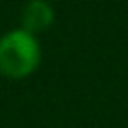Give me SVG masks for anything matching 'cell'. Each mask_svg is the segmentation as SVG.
Returning a JSON list of instances; mask_svg holds the SVG:
<instances>
[{
  "label": "cell",
  "instance_id": "obj_1",
  "mask_svg": "<svg viewBox=\"0 0 128 128\" xmlns=\"http://www.w3.org/2000/svg\"><path fill=\"white\" fill-rule=\"evenodd\" d=\"M36 63V45L27 34H9L0 40V72L9 76L27 74Z\"/></svg>",
  "mask_w": 128,
  "mask_h": 128
}]
</instances>
